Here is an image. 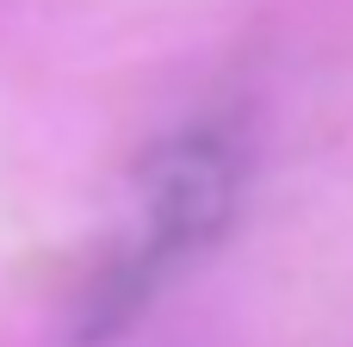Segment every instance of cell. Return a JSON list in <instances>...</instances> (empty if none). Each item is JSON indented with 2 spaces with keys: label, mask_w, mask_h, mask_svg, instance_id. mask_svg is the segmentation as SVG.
Listing matches in <instances>:
<instances>
[{
  "label": "cell",
  "mask_w": 353,
  "mask_h": 347,
  "mask_svg": "<svg viewBox=\"0 0 353 347\" xmlns=\"http://www.w3.org/2000/svg\"><path fill=\"white\" fill-rule=\"evenodd\" d=\"M248 199V137L236 118H192L180 124L143 168V217L137 236L118 242L155 286L180 279L205 261Z\"/></svg>",
  "instance_id": "obj_1"
}]
</instances>
